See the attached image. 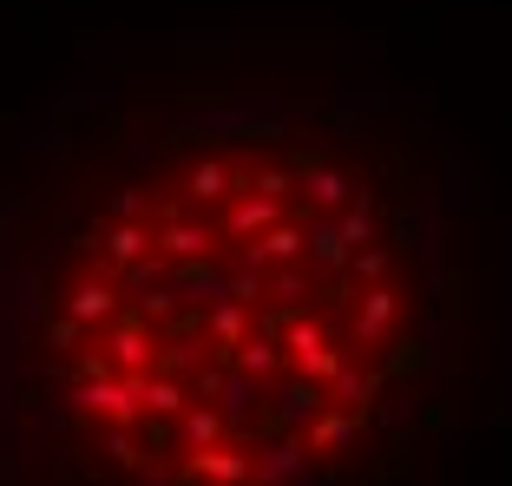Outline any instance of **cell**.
Returning a JSON list of instances; mask_svg holds the SVG:
<instances>
[{
    "mask_svg": "<svg viewBox=\"0 0 512 486\" xmlns=\"http://www.w3.org/2000/svg\"><path fill=\"white\" fill-rule=\"evenodd\" d=\"M427 138L362 112L171 119L53 178L14 408L73 486H355L447 368Z\"/></svg>",
    "mask_w": 512,
    "mask_h": 486,
    "instance_id": "1",
    "label": "cell"
}]
</instances>
